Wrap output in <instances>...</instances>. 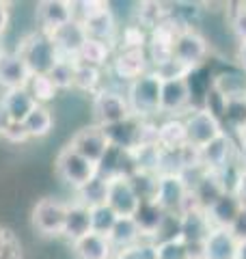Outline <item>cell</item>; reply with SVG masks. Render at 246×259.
Returning <instances> with one entry per match:
<instances>
[{
	"mask_svg": "<svg viewBox=\"0 0 246 259\" xmlns=\"http://www.w3.org/2000/svg\"><path fill=\"white\" fill-rule=\"evenodd\" d=\"M184 125H186V134H188V143L199 149L225 132L218 117L214 112H210L208 108H199V110L190 112V115L184 119Z\"/></svg>",
	"mask_w": 246,
	"mask_h": 259,
	"instance_id": "6",
	"label": "cell"
},
{
	"mask_svg": "<svg viewBox=\"0 0 246 259\" xmlns=\"http://www.w3.org/2000/svg\"><path fill=\"white\" fill-rule=\"evenodd\" d=\"M73 71H76V61L59 59V63L54 65V69L48 76L59 91H67V89H73Z\"/></svg>",
	"mask_w": 246,
	"mask_h": 259,
	"instance_id": "40",
	"label": "cell"
},
{
	"mask_svg": "<svg viewBox=\"0 0 246 259\" xmlns=\"http://www.w3.org/2000/svg\"><path fill=\"white\" fill-rule=\"evenodd\" d=\"M145 119H138V117H128L126 121H119V123H112V125H106L104 132H106V139L112 147L123 149V151H132L141 145V125H143Z\"/></svg>",
	"mask_w": 246,
	"mask_h": 259,
	"instance_id": "14",
	"label": "cell"
},
{
	"mask_svg": "<svg viewBox=\"0 0 246 259\" xmlns=\"http://www.w3.org/2000/svg\"><path fill=\"white\" fill-rule=\"evenodd\" d=\"M80 24L85 26L89 39H97V41H106V44L112 46L114 37H117V24H114L112 11L108 9V5Z\"/></svg>",
	"mask_w": 246,
	"mask_h": 259,
	"instance_id": "24",
	"label": "cell"
},
{
	"mask_svg": "<svg viewBox=\"0 0 246 259\" xmlns=\"http://www.w3.org/2000/svg\"><path fill=\"white\" fill-rule=\"evenodd\" d=\"M235 259H246V240L237 244V255H235Z\"/></svg>",
	"mask_w": 246,
	"mask_h": 259,
	"instance_id": "51",
	"label": "cell"
},
{
	"mask_svg": "<svg viewBox=\"0 0 246 259\" xmlns=\"http://www.w3.org/2000/svg\"><path fill=\"white\" fill-rule=\"evenodd\" d=\"M112 259H153V244L149 242H138V244L117 250Z\"/></svg>",
	"mask_w": 246,
	"mask_h": 259,
	"instance_id": "43",
	"label": "cell"
},
{
	"mask_svg": "<svg viewBox=\"0 0 246 259\" xmlns=\"http://www.w3.org/2000/svg\"><path fill=\"white\" fill-rule=\"evenodd\" d=\"M240 166H242V171L246 173V147H242V153H240Z\"/></svg>",
	"mask_w": 246,
	"mask_h": 259,
	"instance_id": "53",
	"label": "cell"
},
{
	"mask_svg": "<svg viewBox=\"0 0 246 259\" xmlns=\"http://www.w3.org/2000/svg\"><path fill=\"white\" fill-rule=\"evenodd\" d=\"M237 242L229 229H218L214 227L208 240L203 242V259H235Z\"/></svg>",
	"mask_w": 246,
	"mask_h": 259,
	"instance_id": "20",
	"label": "cell"
},
{
	"mask_svg": "<svg viewBox=\"0 0 246 259\" xmlns=\"http://www.w3.org/2000/svg\"><path fill=\"white\" fill-rule=\"evenodd\" d=\"M76 201L82 205H87L89 209L97 207V205H104L106 203V197H108V180L102 177L97 173L91 182H87L85 186H80L76 190Z\"/></svg>",
	"mask_w": 246,
	"mask_h": 259,
	"instance_id": "29",
	"label": "cell"
},
{
	"mask_svg": "<svg viewBox=\"0 0 246 259\" xmlns=\"http://www.w3.org/2000/svg\"><path fill=\"white\" fill-rule=\"evenodd\" d=\"M214 229L205 209H192L182 214V240L190 246H203V242Z\"/></svg>",
	"mask_w": 246,
	"mask_h": 259,
	"instance_id": "19",
	"label": "cell"
},
{
	"mask_svg": "<svg viewBox=\"0 0 246 259\" xmlns=\"http://www.w3.org/2000/svg\"><path fill=\"white\" fill-rule=\"evenodd\" d=\"M244 100H246V97H244Z\"/></svg>",
	"mask_w": 246,
	"mask_h": 259,
	"instance_id": "54",
	"label": "cell"
},
{
	"mask_svg": "<svg viewBox=\"0 0 246 259\" xmlns=\"http://www.w3.org/2000/svg\"><path fill=\"white\" fill-rule=\"evenodd\" d=\"M231 153H233V141L229 139L227 132H223L212 143L201 147V166L210 173H218L220 168H225L231 162Z\"/></svg>",
	"mask_w": 246,
	"mask_h": 259,
	"instance_id": "17",
	"label": "cell"
},
{
	"mask_svg": "<svg viewBox=\"0 0 246 259\" xmlns=\"http://www.w3.org/2000/svg\"><path fill=\"white\" fill-rule=\"evenodd\" d=\"M231 28L235 32V37L240 39V44H246V5H240V9L233 13Z\"/></svg>",
	"mask_w": 246,
	"mask_h": 259,
	"instance_id": "44",
	"label": "cell"
},
{
	"mask_svg": "<svg viewBox=\"0 0 246 259\" xmlns=\"http://www.w3.org/2000/svg\"><path fill=\"white\" fill-rule=\"evenodd\" d=\"M208 56V41L192 28H182L175 37L173 46V59L179 61L188 69H194L196 65H201L203 59Z\"/></svg>",
	"mask_w": 246,
	"mask_h": 259,
	"instance_id": "9",
	"label": "cell"
},
{
	"mask_svg": "<svg viewBox=\"0 0 246 259\" xmlns=\"http://www.w3.org/2000/svg\"><path fill=\"white\" fill-rule=\"evenodd\" d=\"M100 76H102V69L91 67V65H85V63H76V71H73V89L95 95L97 91H100Z\"/></svg>",
	"mask_w": 246,
	"mask_h": 259,
	"instance_id": "34",
	"label": "cell"
},
{
	"mask_svg": "<svg viewBox=\"0 0 246 259\" xmlns=\"http://www.w3.org/2000/svg\"><path fill=\"white\" fill-rule=\"evenodd\" d=\"M235 194L240 197V201L246 205V173L242 171L240 173V180H237V188H235Z\"/></svg>",
	"mask_w": 246,
	"mask_h": 259,
	"instance_id": "49",
	"label": "cell"
},
{
	"mask_svg": "<svg viewBox=\"0 0 246 259\" xmlns=\"http://www.w3.org/2000/svg\"><path fill=\"white\" fill-rule=\"evenodd\" d=\"M0 102H3L7 115L11 117L13 123H24V119L39 106V104L32 100V95L26 91V87L13 89V91H5L3 97H0Z\"/></svg>",
	"mask_w": 246,
	"mask_h": 259,
	"instance_id": "25",
	"label": "cell"
},
{
	"mask_svg": "<svg viewBox=\"0 0 246 259\" xmlns=\"http://www.w3.org/2000/svg\"><path fill=\"white\" fill-rule=\"evenodd\" d=\"M229 231L233 233V238L237 240V242H244L246 240V205L242 207V212H240V216L233 221V225L229 227Z\"/></svg>",
	"mask_w": 246,
	"mask_h": 259,
	"instance_id": "46",
	"label": "cell"
},
{
	"mask_svg": "<svg viewBox=\"0 0 246 259\" xmlns=\"http://www.w3.org/2000/svg\"><path fill=\"white\" fill-rule=\"evenodd\" d=\"M237 61H240V67L246 74V44H240V50H237Z\"/></svg>",
	"mask_w": 246,
	"mask_h": 259,
	"instance_id": "50",
	"label": "cell"
},
{
	"mask_svg": "<svg viewBox=\"0 0 246 259\" xmlns=\"http://www.w3.org/2000/svg\"><path fill=\"white\" fill-rule=\"evenodd\" d=\"M3 139L9 141V143H13V145H22V143L28 141V134H26V130H24L22 123H11V127L5 132Z\"/></svg>",
	"mask_w": 246,
	"mask_h": 259,
	"instance_id": "45",
	"label": "cell"
},
{
	"mask_svg": "<svg viewBox=\"0 0 246 259\" xmlns=\"http://www.w3.org/2000/svg\"><path fill=\"white\" fill-rule=\"evenodd\" d=\"M108 240H110V244L114 248V253L134 246V244H138V242H145L143 236H141V229L136 227L132 216H121L117 221V225L112 227Z\"/></svg>",
	"mask_w": 246,
	"mask_h": 259,
	"instance_id": "28",
	"label": "cell"
},
{
	"mask_svg": "<svg viewBox=\"0 0 246 259\" xmlns=\"http://www.w3.org/2000/svg\"><path fill=\"white\" fill-rule=\"evenodd\" d=\"M223 112L229 123L233 125V130H240L246 123V100L244 97H240V100H227Z\"/></svg>",
	"mask_w": 246,
	"mask_h": 259,
	"instance_id": "42",
	"label": "cell"
},
{
	"mask_svg": "<svg viewBox=\"0 0 246 259\" xmlns=\"http://www.w3.org/2000/svg\"><path fill=\"white\" fill-rule=\"evenodd\" d=\"M0 259H24L22 240L7 225H0Z\"/></svg>",
	"mask_w": 246,
	"mask_h": 259,
	"instance_id": "38",
	"label": "cell"
},
{
	"mask_svg": "<svg viewBox=\"0 0 246 259\" xmlns=\"http://www.w3.org/2000/svg\"><path fill=\"white\" fill-rule=\"evenodd\" d=\"M244 203L240 201L235 192H225L214 205H210L205 212L210 216V223L218 227V229H229L233 225V221L240 216Z\"/></svg>",
	"mask_w": 246,
	"mask_h": 259,
	"instance_id": "21",
	"label": "cell"
},
{
	"mask_svg": "<svg viewBox=\"0 0 246 259\" xmlns=\"http://www.w3.org/2000/svg\"><path fill=\"white\" fill-rule=\"evenodd\" d=\"M93 117H95V123L102 127L119 123V121H126L128 117H132L126 93L102 87L93 95Z\"/></svg>",
	"mask_w": 246,
	"mask_h": 259,
	"instance_id": "5",
	"label": "cell"
},
{
	"mask_svg": "<svg viewBox=\"0 0 246 259\" xmlns=\"http://www.w3.org/2000/svg\"><path fill=\"white\" fill-rule=\"evenodd\" d=\"M91 233V209L87 205L78 203H67V216H65V227H63V236L65 240L76 242L82 236Z\"/></svg>",
	"mask_w": 246,
	"mask_h": 259,
	"instance_id": "23",
	"label": "cell"
},
{
	"mask_svg": "<svg viewBox=\"0 0 246 259\" xmlns=\"http://www.w3.org/2000/svg\"><path fill=\"white\" fill-rule=\"evenodd\" d=\"M26 91L32 95V100H35L39 106H48V104L56 97L59 89L54 87L50 76H30L28 84H26Z\"/></svg>",
	"mask_w": 246,
	"mask_h": 259,
	"instance_id": "36",
	"label": "cell"
},
{
	"mask_svg": "<svg viewBox=\"0 0 246 259\" xmlns=\"http://www.w3.org/2000/svg\"><path fill=\"white\" fill-rule=\"evenodd\" d=\"M73 151H78L80 156H85L87 160H91L93 164H100V160L104 158V153L108 151L110 143L106 139V132L102 125L91 123L80 127L76 134L71 136V141L67 143Z\"/></svg>",
	"mask_w": 246,
	"mask_h": 259,
	"instance_id": "8",
	"label": "cell"
},
{
	"mask_svg": "<svg viewBox=\"0 0 246 259\" xmlns=\"http://www.w3.org/2000/svg\"><path fill=\"white\" fill-rule=\"evenodd\" d=\"M138 197L130 184L128 177L123 175H114L108 180V197H106V205H110L114 209V214L119 218L121 216H134L136 207H138Z\"/></svg>",
	"mask_w": 246,
	"mask_h": 259,
	"instance_id": "10",
	"label": "cell"
},
{
	"mask_svg": "<svg viewBox=\"0 0 246 259\" xmlns=\"http://www.w3.org/2000/svg\"><path fill=\"white\" fill-rule=\"evenodd\" d=\"M11 117L7 115V110H5V106H3V102H0V136H5V132L11 127Z\"/></svg>",
	"mask_w": 246,
	"mask_h": 259,
	"instance_id": "48",
	"label": "cell"
},
{
	"mask_svg": "<svg viewBox=\"0 0 246 259\" xmlns=\"http://www.w3.org/2000/svg\"><path fill=\"white\" fill-rule=\"evenodd\" d=\"M37 30L46 35H54L59 28L73 22V3L69 0H44L35 7Z\"/></svg>",
	"mask_w": 246,
	"mask_h": 259,
	"instance_id": "7",
	"label": "cell"
},
{
	"mask_svg": "<svg viewBox=\"0 0 246 259\" xmlns=\"http://www.w3.org/2000/svg\"><path fill=\"white\" fill-rule=\"evenodd\" d=\"M54 39V46L56 50H59V56L61 59H69V61H76L78 59V52L82 50V46H85L87 41V30L85 26H82L80 22H69L67 26L59 28L52 35Z\"/></svg>",
	"mask_w": 246,
	"mask_h": 259,
	"instance_id": "16",
	"label": "cell"
},
{
	"mask_svg": "<svg viewBox=\"0 0 246 259\" xmlns=\"http://www.w3.org/2000/svg\"><path fill=\"white\" fill-rule=\"evenodd\" d=\"M190 192L194 194V199H196V203L201 205V209H208L210 205H214L216 201L223 197L225 188H223V184H220L216 173L205 171L199 177V182H196L192 188H190Z\"/></svg>",
	"mask_w": 246,
	"mask_h": 259,
	"instance_id": "27",
	"label": "cell"
},
{
	"mask_svg": "<svg viewBox=\"0 0 246 259\" xmlns=\"http://www.w3.org/2000/svg\"><path fill=\"white\" fill-rule=\"evenodd\" d=\"M147 44H149V35L141 24H132V26H126L121 32V50H145Z\"/></svg>",
	"mask_w": 246,
	"mask_h": 259,
	"instance_id": "41",
	"label": "cell"
},
{
	"mask_svg": "<svg viewBox=\"0 0 246 259\" xmlns=\"http://www.w3.org/2000/svg\"><path fill=\"white\" fill-rule=\"evenodd\" d=\"M188 186L182 180V175H160L158 194H155V203H158L167 214L182 212V205L188 197Z\"/></svg>",
	"mask_w": 246,
	"mask_h": 259,
	"instance_id": "11",
	"label": "cell"
},
{
	"mask_svg": "<svg viewBox=\"0 0 246 259\" xmlns=\"http://www.w3.org/2000/svg\"><path fill=\"white\" fill-rule=\"evenodd\" d=\"M24 130H26L28 139H44L52 132L54 127V115L48 106H37L30 115L24 119Z\"/></svg>",
	"mask_w": 246,
	"mask_h": 259,
	"instance_id": "31",
	"label": "cell"
},
{
	"mask_svg": "<svg viewBox=\"0 0 246 259\" xmlns=\"http://www.w3.org/2000/svg\"><path fill=\"white\" fill-rule=\"evenodd\" d=\"M30 80V71L26 63L22 61L18 52L0 50V89L13 91V89H24Z\"/></svg>",
	"mask_w": 246,
	"mask_h": 259,
	"instance_id": "12",
	"label": "cell"
},
{
	"mask_svg": "<svg viewBox=\"0 0 246 259\" xmlns=\"http://www.w3.org/2000/svg\"><path fill=\"white\" fill-rule=\"evenodd\" d=\"M160 89H162V80L153 74L147 71L145 76L132 80L128 84V104L132 115L138 119H149L160 112Z\"/></svg>",
	"mask_w": 246,
	"mask_h": 259,
	"instance_id": "2",
	"label": "cell"
},
{
	"mask_svg": "<svg viewBox=\"0 0 246 259\" xmlns=\"http://www.w3.org/2000/svg\"><path fill=\"white\" fill-rule=\"evenodd\" d=\"M130 153H132V160H134L136 171L160 175V166H162V149L158 147V145H141V147L132 149Z\"/></svg>",
	"mask_w": 246,
	"mask_h": 259,
	"instance_id": "33",
	"label": "cell"
},
{
	"mask_svg": "<svg viewBox=\"0 0 246 259\" xmlns=\"http://www.w3.org/2000/svg\"><path fill=\"white\" fill-rule=\"evenodd\" d=\"M110 52H112L110 44L97 41V39H87L85 46H82V50L78 52L76 63H85V65H91V67L102 69L104 65L108 63Z\"/></svg>",
	"mask_w": 246,
	"mask_h": 259,
	"instance_id": "32",
	"label": "cell"
},
{
	"mask_svg": "<svg viewBox=\"0 0 246 259\" xmlns=\"http://www.w3.org/2000/svg\"><path fill=\"white\" fill-rule=\"evenodd\" d=\"M237 136H240V141H242V147H246V123L237 130Z\"/></svg>",
	"mask_w": 246,
	"mask_h": 259,
	"instance_id": "52",
	"label": "cell"
},
{
	"mask_svg": "<svg viewBox=\"0 0 246 259\" xmlns=\"http://www.w3.org/2000/svg\"><path fill=\"white\" fill-rule=\"evenodd\" d=\"M117 221H119V216L114 214V209L110 205L104 203V205L91 207V231L93 233H100V236L108 238Z\"/></svg>",
	"mask_w": 246,
	"mask_h": 259,
	"instance_id": "37",
	"label": "cell"
},
{
	"mask_svg": "<svg viewBox=\"0 0 246 259\" xmlns=\"http://www.w3.org/2000/svg\"><path fill=\"white\" fill-rule=\"evenodd\" d=\"M212 89L223 97V100H240V97H246V74H233V71H229V74H220L216 76L214 84Z\"/></svg>",
	"mask_w": 246,
	"mask_h": 259,
	"instance_id": "30",
	"label": "cell"
},
{
	"mask_svg": "<svg viewBox=\"0 0 246 259\" xmlns=\"http://www.w3.org/2000/svg\"><path fill=\"white\" fill-rule=\"evenodd\" d=\"M54 171L61 182H65L69 188L78 190L80 186L91 182L97 175V164H93L85 156H80L78 151H73L69 145H65L54 158Z\"/></svg>",
	"mask_w": 246,
	"mask_h": 259,
	"instance_id": "3",
	"label": "cell"
},
{
	"mask_svg": "<svg viewBox=\"0 0 246 259\" xmlns=\"http://www.w3.org/2000/svg\"><path fill=\"white\" fill-rule=\"evenodd\" d=\"M153 259H190V250L182 238L153 244Z\"/></svg>",
	"mask_w": 246,
	"mask_h": 259,
	"instance_id": "39",
	"label": "cell"
},
{
	"mask_svg": "<svg viewBox=\"0 0 246 259\" xmlns=\"http://www.w3.org/2000/svg\"><path fill=\"white\" fill-rule=\"evenodd\" d=\"M132 188L136 192L138 201H155V194H158V184H160V175L155 173H143L136 171L132 177H128Z\"/></svg>",
	"mask_w": 246,
	"mask_h": 259,
	"instance_id": "35",
	"label": "cell"
},
{
	"mask_svg": "<svg viewBox=\"0 0 246 259\" xmlns=\"http://www.w3.org/2000/svg\"><path fill=\"white\" fill-rule=\"evenodd\" d=\"M112 71L121 80L132 82V80L145 76L149 69V56L145 50H119L112 61Z\"/></svg>",
	"mask_w": 246,
	"mask_h": 259,
	"instance_id": "15",
	"label": "cell"
},
{
	"mask_svg": "<svg viewBox=\"0 0 246 259\" xmlns=\"http://www.w3.org/2000/svg\"><path fill=\"white\" fill-rule=\"evenodd\" d=\"M65 216H67V203L56 197H41L30 212V223L35 231L44 238L63 236Z\"/></svg>",
	"mask_w": 246,
	"mask_h": 259,
	"instance_id": "4",
	"label": "cell"
},
{
	"mask_svg": "<svg viewBox=\"0 0 246 259\" xmlns=\"http://www.w3.org/2000/svg\"><path fill=\"white\" fill-rule=\"evenodd\" d=\"M192 100L190 82L188 78H173V80H162L160 89V112L167 115H177L182 112Z\"/></svg>",
	"mask_w": 246,
	"mask_h": 259,
	"instance_id": "13",
	"label": "cell"
},
{
	"mask_svg": "<svg viewBox=\"0 0 246 259\" xmlns=\"http://www.w3.org/2000/svg\"><path fill=\"white\" fill-rule=\"evenodd\" d=\"M9 3H3L0 0V37L7 32V28H9V24H11V9H9Z\"/></svg>",
	"mask_w": 246,
	"mask_h": 259,
	"instance_id": "47",
	"label": "cell"
},
{
	"mask_svg": "<svg viewBox=\"0 0 246 259\" xmlns=\"http://www.w3.org/2000/svg\"><path fill=\"white\" fill-rule=\"evenodd\" d=\"M15 52L26 63L30 76H48L61 59L59 50H56V46H54V39L39 30L28 32L20 41Z\"/></svg>",
	"mask_w": 246,
	"mask_h": 259,
	"instance_id": "1",
	"label": "cell"
},
{
	"mask_svg": "<svg viewBox=\"0 0 246 259\" xmlns=\"http://www.w3.org/2000/svg\"><path fill=\"white\" fill-rule=\"evenodd\" d=\"M188 143L184 119H167L158 125V147L162 151H179Z\"/></svg>",
	"mask_w": 246,
	"mask_h": 259,
	"instance_id": "26",
	"label": "cell"
},
{
	"mask_svg": "<svg viewBox=\"0 0 246 259\" xmlns=\"http://www.w3.org/2000/svg\"><path fill=\"white\" fill-rule=\"evenodd\" d=\"M132 218H134L136 227L141 229L143 240L149 242V244H153V238L158 236L164 218H167V212H164L155 201H141Z\"/></svg>",
	"mask_w": 246,
	"mask_h": 259,
	"instance_id": "18",
	"label": "cell"
},
{
	"mask_svg": "<svg viewBox=\"0 0 246 259\" xmlns=\"http://www.w3.org/2000/svg\"><path fill=\"white\" fill-rule=\"evenodd\" d=\"M71 250L78 259H112L114 248L108 238L100 236V233H87L80 240L71 242Z\"/></svg>",
	"mask_w": 246,
	"mask_h": 259,
	"instance_id": "22",
	"label": "cell"
}]
</instances>
